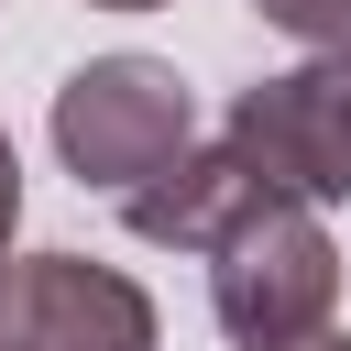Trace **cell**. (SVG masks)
Wrapping results in <instances>:
<instances>
[{
  "label": "cell",
  "mask_w": 351,
  "mask_h": 351,
  "mask_svg": "<svg viewBox=\"0 0 351 351\" xmlns=\"http://www.w3.org/2000/svg\"><path fill=\"white\" fill-rule=\"evenodd\" d=\"M208 307L241 351H285L318 340L340 307V241L318 230L307 197H252L219 241H208Z\"/></svg>",
  "instance_id": "1"
},
{
  "label": "cell",
  "mask_w": 351,
  "mask_h": 351,
  "mask_svg": "<svg viewBox=\"0 0 351 351\" xmlns=\"http://www.w3.org/2000/svg\"><path fill=\"white\" fill-rule=\"evenodd\" d=\"M197 132V99L165 55H88L66 88H55V154L77 186H110L132 197L143 176H165Z\"/></svg>",
  "instance_id": "2"
},
{
  "label": "cell",
  "mask_w": 351,
  "mask_h": 351,
  "mask_svg": "<svg viewBox=\"0 0 351 351\" xmlns=\"http://www.w3.org/2000/svg\"><path fill=\"white\" fill-rule=\"evenodd\" d=\"M274 197H351V44L340 55H307V66H274L230 99V132H219Z\"/></svg>",
  "instance_id": "3"
},
{
  "label": "cell",
  "mask_w": 351,
  "mask_h": 351,
  "mask_svg": "<svg viewBox=\"0 0 351 351\" xmlns=\"http://www.w3.org/2000/svg\"><path fill=\"white\" fill-rule=\"evenodd\" d=\"M0 351H154V296L88 252L0 263Z\"/></svg>",
  "instance_id": "4"
},
{
  "label": "cell",
  "mask_w": 351,
  "mask_h": 351,
  "mask_svg": "<svg viewBox=\"0 0 351 351\" xmlns=\"http://www.w3.org/2000/svg\"><path fill=\"white\" fill-rule=\"evenodd\" d=\"M252 197H274L230 143H186L165 176H143L132 197H121V219H132V241H154V252H208Z\"/></svg>",
  "instance_id": "5"
},
{
  "label": "cell",
  "mask_w": 351,
  "mask_h": 351,
  "mask_svg": "<svg viewBox=\"0 0 351 351\" xmlns=\"http://www.w3.org/2000/svg\"><path fill=\"white\" fill-rule=\"evenodd\" d=\"M285 44H307V55H340L351 44V0H252Z\"/></svg>",
  "instance_id": "6"
},
{
  "label": "cell",
  "mask_w": 351,
  "mask_h": 351,
  "mask_svg": "<svg viewBox=\"0 0 351 351\" xmlns=\"http://www.w3.org/2000/svg\"><path fill=\"white\" fill-rule=\"evenodd\" d=\"M11 230H22V165H11V132H0V252H11Z\"/></svg>",
  "instance_id": "7"
},
{
  "label": "cell",
  "mask_w": 351,
  "mask_h": 351,
  "mask_svg": "<svg viewBox=\"0 0 351 351\" xmlns=\"http://www.w3.org/2000/svg\"><path fill=\"white\" fill-rule=\"evenodd\" d=\"M88 11H165V0H88Z\"/></svg>",
  "instance_id": "8"
},
{
  "label": "cell",
  "mask_w": 351,
  "mask_h": 351,
  "mask_svg": "<svg viewBox=\"0 0 351 351\" xmlns=\"http://www.w3.org/2000/svg\"><path fill=\"white\" fill-rule=\"evenodd\" d=\"M285 351H351V340H329V329H318V340H285Z\"/></svg>",
  "instance_id": "9"
}]
</instances>
